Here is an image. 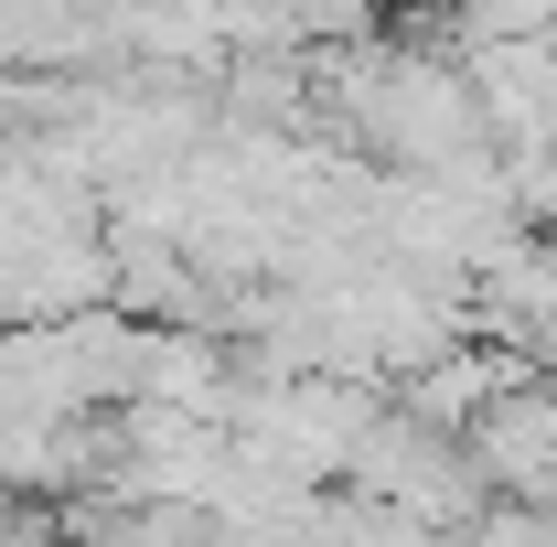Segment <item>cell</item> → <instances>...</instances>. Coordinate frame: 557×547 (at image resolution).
<instances>
[{
  "mask_svg": "<svg viewBox=\"0 0 557 547\" xmlns=\"http://www.w3.org/2000/svg\"><path fill=\"white\" fill-rule=\"evenodd\" d=\"M461 462L483 483V505H557V376L515 365L461 418Z\"/></svg>",
  "mask_w": 557,
  "mask_h": 547,
  "instance_id": "1",
  "label": "cell"
}]
</instances>
